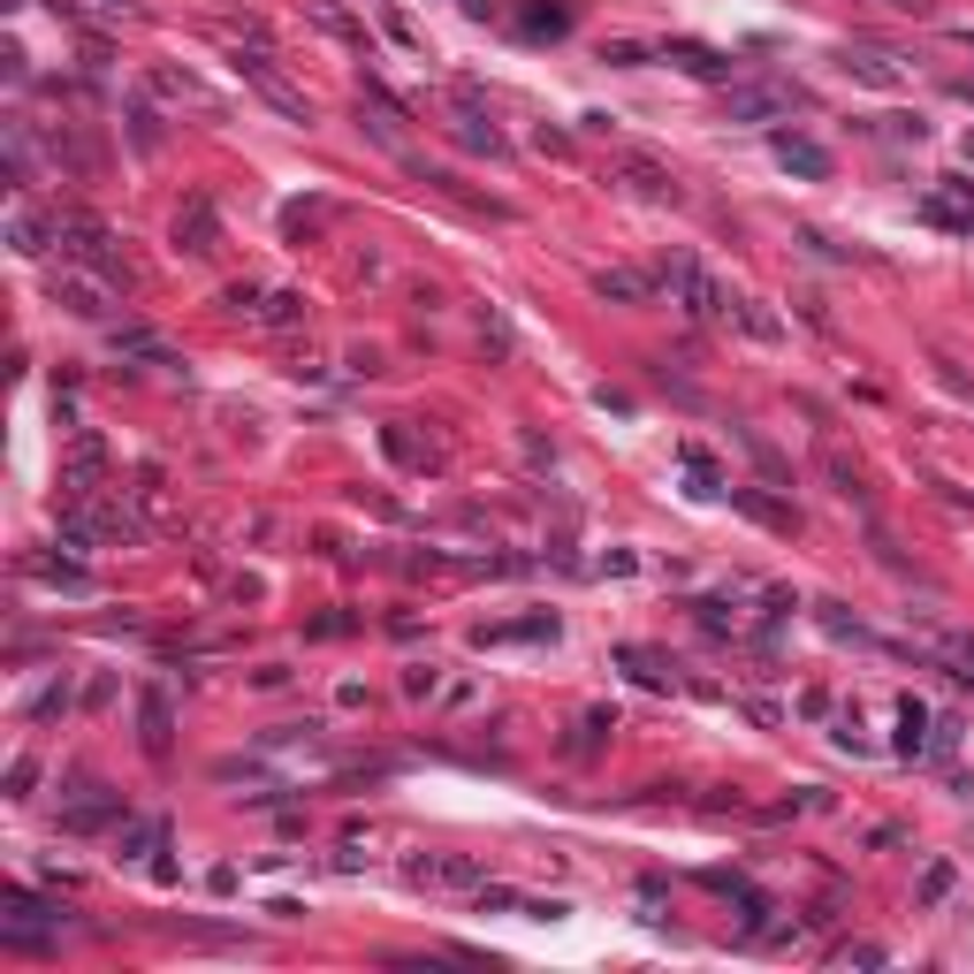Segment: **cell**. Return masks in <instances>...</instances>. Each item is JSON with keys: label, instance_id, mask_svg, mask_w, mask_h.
Wrapping results in <instances>:
<instances>
[{"label": "cell", "instance_id": "13", "mask_svg": "<svg viewBox=\"0 0 974 974\" xmlns=\"http://www.w3.org/2000/svg\"><path fill=\"white\" fill-rule=\"evenodd\" d=\"M564 31H571V8L564 0H533L525 8V38H564Z\"/></svg>", "mask_w": 974, "mask_h": 974}, {"label": "cell", "instance_id": "14", "mask_svg": "<svg viewBox=\"0 0 974 974\" xmlns=\"http://www.w3.org/2000/svg\"><path fill=\"white\" fill-rule=\"evenodd\" d=\"M594 290H602V298H617V305H648V282H640V275H625V267H602V275H594Z\"/></svg>", "mask_w": 974, "mask_h": 974}, {"label": "cell", "instance_id": "2", "mask_svg": "<svg viewBox=\"0 0 974 974\" xmlns=\"http://www.w3.org/2000/svg\"><path fill=\"white\" fill-rule=\"evenodd\" d=\"M662 282L677 290V305H685L693 321H731V313H739V298H731V290H723L700 259H685V252H670V259H662Z\"/></svg>", "mask_w": 974, "mask_h": 974}, {"label": "cell", "instance_id": "30", "mask_svg": "<svg viewBox=\"0 0 974 974\" xmlns=\"http://www.w3.org/2000/svg\"><path fill=\"white\" fill-rule=\"evenodd\" d=\"M891 8H914V0H891Z\"/></svg>", "mask_w": 974, "mask_h": 974}, {"label": "cell", "instance_id": "11", "mask_svg": "<svg viewBox=\"0 0 974 974\" xmlns=\"http://www.w3.org/2000/svg\"><path fill=\"white\" fill-rule=\"evenodd\" d=\"M115 350L123 358H146V366H175V350H167L153 327H115Z\"/></svg>", "mask_w": 974, "mask_h": 974}, {"label": "cell", "instance_id": "27", "mask_svg": "<svg viewBox=\"0 0 974 974\" xmlns=\"http://www.w3.org/2000/svg\"><path fill=\"white\" fill-rule=\"evenodd\" d=\"M602 61H617V69H640V61H648V46H633V38H617V46H610Z\"/></svg>", "mask_w": 974, "mask_h": 974}, {"label": "cell", "instance_id": "31", "mask_svg": "<svg viewBox=\"0 0 974 974\" xmlns=\"http://www.w3.org/2000/svg\"><path fill=\"white\" fill-rule=\"evenodd\" d=\"M967 161H974V138H967Z\"/></svg>", "mask_w": 974, "mask_h": 974}, {"label": "cell", "instance_id": "10", "mask_svg": "<svg viewBox=\"0 0 974 974\" xmlns=\"http://www.w3.org/2000/svg\"><path fill=\"white\" fill-rule=\"evenodd\" d=\"M411 883H457V891H480V860H457V853H442V860H411Z\"/></svg>", "mask_w": 974, "mask_h": 974}, {"label": "cell", "instance_id": "23", "mask_svg": "<svg viewBox=\"0 0 974 974\" xmlns=\"http://www.w3.org/2000/svg\"><path fill=\"white\" fill-rule=\"evenodd\" d=\"M617 662H625V670H633L640 685H670V670H654V654H640V648H625Z\"/></svg>", "mask_w": 974, "mask_h": 974}, {"label": "cell", "instance_id": "4", "mask_svg": "<svg viewBox=\"0 0 974 974\" xmlns=\"http://www.w3.org/2000/svg\"><path fill=\"white\" fill-rule=\"evenodd\" d=\"M100 473H107V442L92 427L69 434V457H61V502H92L100 495Z\"/></svg>", "mask_w": 974, "mask_h": 974}, {"label": "cell", "instance_id": "29", "mask_svg": "<svg viewBox=\"0 0 974 974\" xmlns=\"http://www.w3.org/2000/svg\"><path fill=\"white\" fill-rule=\"evenodd\" d=\"M100 8H130V0H100Z\"/></svg>", "mask_w": 974, "mask_h": 974}, {"label": "cell", "instance_id": "21", "mask_svg": "<svg viewBox=\"0 0 974 974\" xmlns=\"http://www.w3.org/2000/svg\"><path fill=\"white\" fill-rule=\"evenodd\" d=\"M845 69H853V77H868V84H883V92L898 84V69H883L876 54H845Z\"/></svg>", "mask_w": 974, "mask_h": 974}, {"label": "cell", "instance_id": "20", "mask_svg": "<svg viewBox=\"0 0 974 974\" xmlns=\"http://www.w3.org/2000/svg\"><path fill=\"white\" fill-rule=\"evenodd\" d=\"M625 175H633V183H640L648 198H677V175H670V167H654V161H625Z\"/></svg>", "mask_w": 974, "mask_h": 974}, {"label": "cell", "instance_id": "16", "mask_svg": "<svg viewBox=\"0 0 974 974\" xmlns=\"http://www.w3.org/2000/svg\"><path fill=\"white\" fill-rule=\"evenodd\" d=\"M731 321L746 327V335H754V343H777V335H785V321H777V313H769V305H754V298H739V313H731Z\"/></svg>", "mask_w": 974, "mask_h": 974}, {"label": "cell", "instance_id": "18", "mask_svg": "<svg viewBox=\"0 0 974 974\" xmlns=\"http://www.w3.org/2000/svg\"><path fill=\"white\" fill-rule=\"evenodd\" d=\"M259 321H267V327H298V321H305V298H298V290H275V298H259Z\"/></svg>", "mask_w": 974, "mask_h": 974}, {"label": "cell", "instance_id": "9", "mask_svg": "<svg viewBox=\"0 0 974 974\" xmlns=\"http://www.w3.org/2000/svg\"><path fill=\"white\" fill-rule=\"evenodd\" d=\"M777 161L792 167V175H808V183H822V175H830V153H822L814 138H800V130H777Z\"/></svg>", "mask_w": 974, "mask_h": 974}, {"label": "cell", "instance_id": "7", "mask_svg": "<svg viewBox=\"0 0 974 974\" xmlns=\"http://www.w3.org/2000/svg\"><path fill=\"white\" fill-rule=\"evenodd\" d=\"M138 739H146V754H167V739H175L167 685H146V693H138Z\"/></svg>", "mask_w": 974, "mask_h": 974}, {"label": "cell", "instance_id": "19", "mask_svg": "<svg viewBox=\"0 0 974 974\" xmlns=\"http://www.w3.org/2000/svg\"><path fill=\"white\" fill-rule=\"evenodd\" d=\"M31 579H54V587H69V594H84L92 579H84V564H54V556H31Z\"/></svg>", "mask_w": 974, "mask_h": 974}, {"label": "cell", "instance_id": "12", "mask_svg": "<svg viewBox=\"0 0 974 974\" xmlns=\"http://www.w3.org/2000/svg\"><path fill=\"white\" fill-rule=\"evenodd\" d=\"M670 61H677L685 77H723V84H731V61H723V54H708V46H693V38H677V46H670Z\"/></svg>", "mask_w": 974, "mask_h": 974}, {"label": "cell", "instance_id": "1", "mask_svg": "<svg viewBox=\"0 0 974 974\" xmlns=\"http://www.w3.org/2000/svg\"><path fill=\"white\" fill-rule=\"evenodd\" d=\"M54 244H61V259H69V267H92L100 282H115V275L130 282L123 244H115V229H107V221H92V213H61V221H54Z\"/></svg>", "mask_w": 974, "mask_h": 974}, {"label": "cell", "instance_id": "3", "mask_svg": "<svg viewBox=\"0 0 974 974\" xmlns=\"http://www.w3.org/2000/svg\"><path fill=\"white\" fill-rule=\"evenodd\" d=\"M236 77H252V92H259V100H267L275 115H290V123H313V100H305V92H298V84L282 77V61L267 54V38H259L252 54L236 46Z\"/></svg>", "mask_w": 974, "mask_h": 974}, {"label": "cell", "instance_id": "26", "mask_svg": "<svg viewBox=\"0 0 974 974\" xmlns=\"http://www.w3.org/2000/svg\"><path fill=\"white\" fill-rule=\"evenodd\" d=\"M944 891H952V868H944V860H937V868H929V876H921V906H937V898H944Z\"/></svg>", "mask_w": 974, "mask_h": 974}, {"label": "cell", "instance_id": "24", "mask_svg": "<svg viewBox=\"0 0 974 974\" xmlns=\"http://www.w3.org/2000/svg\"><path fill=\"white\" fill-rule=\"evenodd\" d=\"M153 92H161V100H198V84L175 77V69H153Z\"/></svg>", "mask_w": 974, "mask_h": 974}, {"label": "cell", "instance_id": "15", "mask_svg": "<svg viewBox=\"0 0 974 974\" xmlns=\"http://www.w3.org/2000/svg\"><path fill=\"white\" fill-rule=\"evenodd\" d=\"M929 723H937V716H929L921 700H898V746H906V754H921V746H929Z\"/></svg>", "mask_w": 974, "mask_h": 974}, {"label": "cell", "instance_id": "8", "mask_svg": "<svg viewBox=\"0 0 974 974\" xmlns=\"http://www.w3.org/2000/svg\"><path fill=\"white\" fill-rule=\"evenodd\" d=\"M785 107H792L785 84H731V123H769V115H785Z\"/></svg>", "mask_w": 974, "mask_h": 974}, {"label": "cell", "instance_id": "5", "mask_svg": "<svg viewBox=\"0 0 974 974\" xmlns=\"http://www.w3.org/2000/svg\"><path fill=\"white\" fill-rule=\"evenodd\" d=\"M213 244H221V221H213V206H206V198H183V213H175V252L206 259Z\"/></svg>", "mask_w": 974, "mask_h": 974}, {"label": "cell", "instance_id": "25", "mask_svg": "<svg viewBox=\"0 0 974 974\" xmlns=\"http://www.w3.org/2000/svg\"><path fill=\"white\" fill-rule=\"evenodd\" d=\"M739 502H746V510H754V518H769V525H800V518H792V510H777V502H762V495H746V487H739Z\"/></svg>", "mask_w": 974, "mask_h": 974}, {"label": "cell", "instance_id": "22", "mask_svg": "<svg viewBox=\"0 0 974 974\" xmlns=\"http://www.w3.org/2000/svg\"><path fill=\"white\" fill-rule=\"evenodd\" d=\"M480 914H525V898L502 891V883H480Z\"/></svg>", "mask_w": 974, "mask_h": 974}, {"label": "cell", "instance_id": "28", "mask_svg": "<svg viewBox=\"0 0 974 974\" xmlns=\"http://www.w3.org/2000/svg\"><path fill=\"white\" fill-rule=\"evenodd\" d=\"M61 708H69V685H46V693H38V708H31V716H61Z\"/></svg>", "mask_w": 974, "mask_h": 974}, {"label": "cell", "instance_id": "17", "mask_svg": "<svg viewBox=\"0 0 974 974\" xmlns=\"http://www.w3.org/2000/svg\"><path fill=\"white\" fill-rule=\"evenodd\" d=\"M8 244H15L23 259H38V252H46V229H38V213H31V206H15V221H8Z\"/></svg>", "mask_w": 974, "mask_h": 974}, {"label": "cell", "instance_id": "6", "mask_svg": "<svg viewBox=\"0 0 974 974\" xmlns=\"http://www.w3.org/2000/svg\"><path fill=\"white\" fill-rule=\"evenodd\" d=\"M54 305L77 313V321H107V313H115L107 282H84V275H54Z\"/></svg>", "mask_w": 974, "mask_h": 974}]
</instances>
